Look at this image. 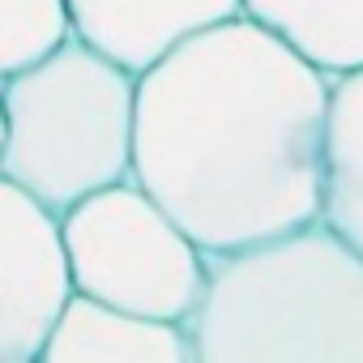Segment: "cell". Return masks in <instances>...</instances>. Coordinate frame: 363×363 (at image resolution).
<instances>
[{
	"label": "cell",
	"mask_w": 363,
	"mask_h": 363,
	"mask_svg": "<svg viewBox=\"0 0 363 363\" xmlns=\"http://www.w3.org/2000/svg\"><path fill=\"white\" fill-rule=\"evenodd\" d=\"M73 39L69 0H0V82Z\"/></svg>",
	"instance_id": "cell-10"
},
{
	"label": "cell",
	"mask_w": 363,
	"mask_h": 363,
	"mask_svg": "<svg viewBox=\"0 0 363 363\" xmlns=\"http://www.w3.org/2000/svg\"><path fill=\"white\" fill-rule=\"evenodd\" d=\"M0 175L56 214L133 179L137 73L77 35L0 82Z\"/></svg>",
	"instance_id": "cell-3"
},
{
	"label": "cell",
	"mask_w": 363,
	"mask_h": 363,
	"mask_svg": "<svg viewBox=\"0 0 363 363\" xmlns=\"http://www.w3.org/2000/svg\"><path fill=\"white\" fill-rule=\"evenodd\" d=\"M73 291L103 303L189 320L206 295L210 252L137 179H120L60 214Z\"/></svg>",
	"instance_id": "cell-4"
},
{
	"label": "cell",
	"mask_w": 363,
	"mask_h": 363,
	"mask_svg": "<svg viewBox=\"0 0 363 363\" xmlns=\"http://www.w3.org/2000/svg\"><path fill=\"white\" fill-rule=\"evenodd\" d=\"M73 295L60 214L0 175V363H35Z\"/></svg>",
	"instance_id": "cell-5"
},
{
	"label": "cell",
	"mask_w": 363,
	"mask_h": 363,
	"mask_svg": "<svg viewBox=\"0 0 363 363\" xmlns=\"http://www.w3.org/2000/svg\"><path fill=\"white\" fill-rule=\"evenodd\" d=\"M320 218L363 252V69L333 73Z\"/></svg>",
	"instance_id": "cell-8"
},
{
	"label": "cell",
	"mask_w": 363,
	"mask_h": 363,
	"mask_svg": "<svg viewBox=\"0 0 363 363\" xmlns=\"http://www.w3.org/2000/svg\"><path fill=\"white\" fill-rule=\"evenodd\" d=\"M43 363H197L184 320H158L73 291Z\"/></svg>",
	"instance_id": "cell-7"
},
{
	"label": "cell",
	"mask_w": 363,
	"mask_h": 363,
	"mask_svg": "<svg viewBox=\"0 0 363 363\" xmlns=\"http://www.w3.org/2000/svg\"><path fill=\"white\" fill-rule=\"evenodd\" d=\"M0 137H5V116H0Z\"/></svg>",
	"instance_id": "cell-11"
},
{
	"label": "cell",
	"mask_w": 363,
	"mask_h": 363,
	"mask_svg": "<svg viewBox=\"0 0 363 363\" xmlns=\"http://www.w3.org/2000/svg\"><path fill=\"white\" fill-rule=\"evenodd\" d=\"M333 73L265 22L227 18L137 73L133 179L206 252L325 210Z\"/></svg>",
	"instance_id": "cell-1"
},
{
	"label": "cell",
	"mask_w": 363,
	"mask_h": 363,
	"mask_svg": "<svg viewBox=\"0 0 363 363\" xmlns=\"http://www.w3.org/2000/svg\"><path fill=\"white\" fill-rule=\"evenodd\" d=\"M244 13L278 30L325 73L363 69V0H244Z\"/></svg>",
	"instance_id": "cell-9"
},
{
	"label": "cell",
	"mask_w": 363,
	"mask_h": 363,
	"mask_svg": "<svg viewBox=\"0 0 363 363\" xmlns=\"http://www.w3.org/2000/svg\"><path fill=\"white\" fill-rule=\"evenodd\" d=\"M69 13L77 39L145 73L184 39L240 18L244 0H69Z\"/></svg>",
	"instance_id": "cell-6"
},
{
	"label": "cell",
	"mask_w": 363,
	"mask_h": 363,
	"mask_svg": "<svg viewBox=\"0 0 363 363\" xmlns=\"http://www.w3.org/2000/svg\"><path fill=\"white\" fill-rule=\"evenodd\" d=\"M197 363H363V252L325 218L210 252Z\"/></svg>",
	"instance_id": "cell-2"
}]
</instances>
